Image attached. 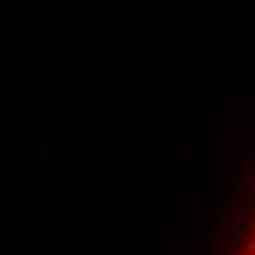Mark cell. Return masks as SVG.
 Returning <instances> with one entry per match:
<instances>
[{
	"label": "cell",
	"instance_id": "cell-1",
	"mask_svg": "<svg viewBox=\"0 0 255 255\" xmlns=\"http://www.w3.org/2000/svg\"><path fill=\"white\" fill-rule=\"evenodd\" d=\"M203 255H255V135L244 141L223 197L205 220Z\"/></svg>",
	"mask_w": 255,
	"mask_h": 255
}]
</instances>
